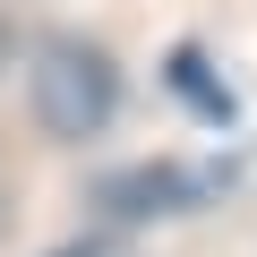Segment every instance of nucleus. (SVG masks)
I'll use <instances>...</instances> for the list:
<instances>
[{
  "instance_id": "obj_1",
  "label": "nucleus",
  "mask_w": 257,
  "mask_h": 257,
  "mask_svg": "<svg viewBox=\"0 0 257 257\" xmlns=\"http://www.w3.org/2000/svg\"><path fill=\"white\" fill-rule=\"evenodd\" d=\"M26 94H35V120L52 128V138H103L111 128V111H120V69H111V52L103 43H77V35H60V43H43L35 52V69H26Z\"/></svg>"
},
{
  "instance_id": "obj_2",
  "label": "nucleus",
  "mask_w": 257,
  "mask_h": 257,
  "mask_svg": "<svg viewBox=\"0 0 257 257\" xmlns=\"http://www.w3.org/2000/svg\"><path fill=\"white\" fill-rule=\"evenodd\" d=\"M0 69H9V26H0Z\"/></svg>"
}]
</instances>
